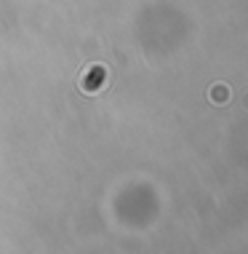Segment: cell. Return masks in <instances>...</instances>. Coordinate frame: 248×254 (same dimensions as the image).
I'll use <instances>...</instances> for the list:
<instances>
[{
    "mask_svg": "<svg viewBox=\"0 0 248 254\" xmlns=\"http://www.w3.org/2000/svg\"><path fill=\"white\" fill-rule=\"evenodd\" d=\"M213 99H216V102H224V99H227V88H224V86H216V88H213Z\"/></svg>",
    "mask_w": 248,
    "mask_h": 254,
    "instance_id": "obj_1",
    "label": "cell"
}]
</instances>
